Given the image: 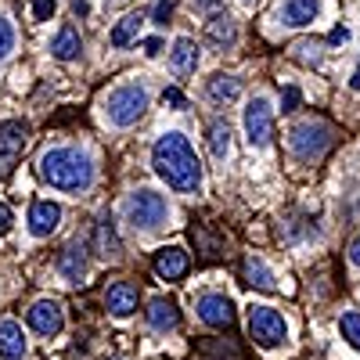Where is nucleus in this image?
I'll list each match as a JSON object with an SVG mask.
<instances>
[{
  "label": "nucleus",
  "instance_id": "e433bc0d",
  "mask_svg": "<svg viewBox=\"0 0 360 360\" xmlns=\"http://www.w3.org/2000/svg\"><path fill=\"white\" fill-rule=\"evenodd\" d=\"M72 11L76 15H86V0H72Z\"/></svg>",
  "mask_w": 360,
  "mask_h": 360
},
{
  "label": "nucleus",
  "instance_id": "7c9ffc66",
  "mask_svg": "<svg viewBox=\"0 0 360 360\" xmlns=\"http://www.w3.org/2000/svg\"><path fill=\"white\" fill-rule=\"evenodd\" d=\"M162 101H166L169 108H184V94H180L176 86H169V90H166V94H162Z\"/></svg>",
  "mask_w": 360,
  "mask_h": 360
},
{
  "label": "nucleus",
  "instance_id": "aec40b11",
  "mask_svg": "<svg viewBox=\"0 0 360 360\" xmlns=\"http://www.w3.org/2000/svg\"><path fill=\"white\" fill-rule=\"evenodd\" d=\"M79 33H76V29L72 25H65V29H58V37L51 40V54L58 58V62H72V58L79 54Z\"/></svg>",
  "mask_w": 360,
  "mask_h": 360
},
{
  "label": "nucleus",
  "instance_id": "423d86ee",
  "mask_svg": "<svg viewBox=\"0 0 360 360\" xmlns=\"http://www.w3.org/2000/svg\"><path fill=\"white\" fill-rule=\"evenodd\" d=\"M127 213H130V224H134V227L152 231V227H159V224L169 217V205H166L162 195H155V191L144 188V191H134V195H130Z\"/></svg>",
  "mask_w": 360,
  "mask_h": 360
},
{
  "label": "nucleus",
  "instance_id": "0eeeda50",
  "mask_svg": "<svg viewBox=\"0 0 360 360\" xmlns=\"http://www.w3.org/2000/svg\"><path fill=\"white\" fill-rule=\"evenodd\" d=\"M245 137L256 148H266L270 137H274V108H270L266 98H252L245 108Z\"/></svg>",
  "mask_w": 360,
  "mask_h": 360
},
{
  "label": "nucleus",
  "instance_id": "2eb2a0df",
  "mask_svg": "<svg viewBox=\"0 0 360 360\" xmlns=\"http://www.w3.org/2000/svg\"><path fill=\"white\" fill-rule=\"evenodd\" d=\"M105 307H108V314H115V317H130V314L137 310V288H134L130 281H115V285H108V292H105Z\"/></svg>",
  "mask_w": 360,
  "mask_h": 360
},
{
  "label": "nucleus",
  "instance_id": "f3484780",
  "mask_svg": "<svg viewBox=\"0 0 360 360\" xmlns=\"http://www.w3.org/2000/svg\"><path fill=\"white\" fill-rule=\"evenodd\" d=\"M94 252H98L101 259H115L119 252H123V245H119V234H115V227H112L108 217H101V220L94 224Z\"/></svg>",
  "mask_w": 360,
  "mask_h": 360
},
{
  "label": "nucleus",
  "instance_id": "c756f323",
  "mask_svg": "<svg viewBox=\"0 0 360 360\" xmlns=\"http://www.w3.org/2000/svg\"><path fill=\"white\" fill-rule=\"evenodd\" d=\"M299 105V90L295 86H285V94H281V112H292Z\"/></svg>",
  "mask_w": 360,
  "mask_h": 360
},
{
  "label": "nucleus",
  "instance_id": "f257e3e1",
  "mask_svg": "<svg viewBox=\"0 0 360 360\" xmlns=\"http://www.w3.org/2000/svg\"><path fill=\"white\" fill-rule=\"evenodd\" d=\"M152 166L155 173L166 180V184L173 191H198L202 188V166H198V155H195V148L184 134H162L152 148Z\"/></svg>",
  "mask_w": 360,
  "mask_h": 360
},
{
  "label": "nucleus",
  "instance_id": "6e6552de",
  "mask_svg": "<svg viewBox=\"0 0 360 360\" xmlns=\"http://www.w3.org/2000/svg\"><path fill=\"white\" fill-rule=\"evenodd\" d=\"M25 141H29V127L18 123V119L0 127V176H8L15 169V162L25 152Z\"/></svg>",
  "mask_w": 360,
  "mask_h": 360
},
{
  "label": "nucleus",
  "instance_id": "473e14b6",
  "mask_svg": "<svg viewBox=\"0 0 360 360\" xmlns=\"http://www.w3.org/2000/svg\"><path fill=\"white\" fill-rule=\"evenodd\" d=\"M349 263H353V266H360V234L353 238V245H349Z\"/></svg>",
  "mask_w": 360,
  "mask_h": 360
},
{
  "label": "nucleus",
  "instance_id": "20e7f679",
  "mask_svg": "<svg viewBox=\"0 0 360 360\" xmlns=\"http://www.w3.org/2000/svg\"><path fill=\"white\" fill-rule=\"evenodd\" d=\"M288 137H292V152H295L299 159L314 162V159L324 155V148L332 144V127H328L324 119H303V123L292 127Z\"/></svg>",
  "mask_w": 360,
  "mask_h": 360
},
{
  "label": "nucleus",
  "instance_id": "9d476101",
  "mask_svg": "<svg viewBox=\"0 0 360 360\" xmlns=\"http://www.w3.org/2000/svg\"><path fill=\"white\" fill-rule=\"evenodd\" d=\"M321 15V0H285L278 8V22L288 25V29H303V25H314Z\"/></svg>",
  "mask_w": 360,
  "mask_h": 360
},
{
  "label": "nucleus",
  "instance_id": "f03ea898",
  "mask_svg": "<svg viewBox=\"0 0 360 360\" xmlns=\"http://www.w3.org/2000/svg\"><path fill=\"white\" fill-rule=\"evenodd\" d=\"M40 176L58 191H86L94 180V166L79 148H51L40 155Z\"/></svg>",
  "mask_w": 360,
  "mask_h": 360
},
{
  "label": "nucleus",
  "instance_id": "a211bd4d",
  "mask_svg": "<svg viewBox=\"0 0 360 360\" xmlns=\"http://www.w3.org/2000/svg\"><path fill=\"white\" fill-rule=\"evenodd\" d=\"M25 353V335H22V324L15 321H0V356H22Z\"/></svg>",
  "mask_w": 360,
  "mask_h": 360
},
{
  "label": "nucleus",
  "instance_id": "412c9836",
  "mask_svg": "<svg viewBox=\"0 0 360 360\" xmlns=\"http://www.w3.org/2000/svg\"><path fill=\"white\" fill-rule=\"evenodd\" d=\"M141 25H144V15L137 11V15H123L115 22V29H112V47H127L130 40H137V33H141Z\"/></svg>",
  "mask_w": 360,
  "mask_h": 360
},
{
  "label": "nucleus",
  "instance_id": "b1692460",
  "mask_svg": "<svg viewBox=\"0 0 360 360\" xmlns=\"http://www.w3.org/2000/svg\"><path fill=\"white\" fill-rule=\"evenodd\" d=\"M209 152H213L217 162H224L231 155V127L227 123H213V127H209Z\"/></svg>",
  "mask_w": 360,
  "mask_h": 360
},
{
  "label": "nucleus",
  "instance_id": "6ab92c4d",
  "mask_svg": "<svg viewBox=\"0 0 360 360\" xmlns=\"http://www.w3.org/2000/svg\"><path fill=\"white\" fill-rule=\"evenodd\" d=\"M176 321H180V310H176L173 299H152V307H148V324L166 332V328H176Z\"/></svg>",
  "mask_w": 360,
  "mask_h": 360
},
{
  "label": "nucleus",
  "instance_id": "f8f14e48",
  "mask_svg": "<svg viewBox=\"0 0 360 360\" xmlns=\"http://www.w3.org/2000/svg\"><path fill=\"white\" fill-rule=\"evenodd\" d=\"M188 270H191V259H188V252L180 245H166V249L155 252V274L162 281H180Z\"/></svg>",
  "mask_w": 360,
  "mask_h": 360
},
{
  "label": "nucleus",
  "instance_id": "4be33fe9",
  "mask_svg": "<svg viewBox=\"0 0 360 360\" xmlns=\"http://www.w3.org/2000/svg\"><path fill=\"white\" fill-rule=\"evenodd\" d=\"M245 281L252 285V288H263V292H274V270H270L263 259H256V256H249L245 259Z\"/></svg>",
  "mask_w": 360,
  "mask_h": 360
},
{
  "label": "nucleus",
  "instance_id": "2f4dec72",
  "mask_svg": "<svg viewBox=\"0 0 360 360\" xmlns=\"http://www.w3.org/2000/svg\"><path fill=\"white\" fill-rule=\"evenodd\" d=\"M191 11H217L220 8V0H188Z\"/></svg>",
  "mask_w": 360,
  "mask_h": 360
},
{
  "label": "nucleus",
  "instance_id": "c85d7f7f",
  "mask_svg": "<svg viewBox=\"0 0 360 360\" xmlns=\"http://www.w3.org/2000/svg\"><path fill=\"white\" fill-rule=\"evenodd\" d=\"M169 15H173V4H169V0H159L155 11H152V18H155L159 25H166V22H169Z\"/></svg>",
  "mask_w": 360,
  "mask_h": 360
},
{
  "label": "nucleus",
  "instance_id": "7ed1b4c3",
  "mask_svg": "<svg viewBox=\"0 0 360 360\" xmlns=\"http://www.w3.org/2000/svg\"><path fill=\"white\" fill-rule=\"evenodd\" d=\"M148 108V86L144 83H123V86H115L108 101H105V112L112 119V127H134L137 119L144 115Z\"/></svg>",
  "mask_w": 360,
  "mask_h": 360
},
{
  "label": "nucleus",
  "instance_id": "72a5a7b5",
  "mask_svg": "<svg viewBox=\"0 0 360 360\" xmlns=\"http://www.w3.org/2000/svg\"><path fill=\"white\" fill-rule=\"evenodd\" d=\"M346 37H349V33L339 25V29H332V37H328V44H346Z\"/></svg>",
  "mask_w": 360,
  "mask_h": 360
},
{
  "label": "nucleus",
  "instance_id": "4468645a",
  "mask_svg": "<svg viewBox=\"0 0 360 360\" xmlns=\"http://www.w3.org/2000/svg\"><path fill=\"white\" fill-rule=\"evenodd\" d=\"M198 44L191 40V37H176L173 40V51H169V65H173V72L176 76H191L195 69H198Z\"/></svg>",
  "mask_w": 360,
  "mask_h": 360
},
{
  "label": "nucleus",
  "instance_id": "393cba45",
  "mask_svg": "<svg viewBox=\"0 0 360 360\" xmlns=\"http://www.w3.org/2000/svg\"><path fill=\"white\" fill-rule=\"evenodd\" d=\"M238 94H242V86H238V79L234 76H213L209 79V98L213 101H238Z\"/></svg>",
  "mask_w": 360,
  "mask_h": 360
},
{
  "label": "nucleus",
  "instance_id": "4c0bfd02",
  "mask_svg": "<svg viewBox=\"0 0 360 360\" xmlns=\"http://www.w3.org/2000/svg\"><path fill=\"white\" fill-rule=\"evenodd\" d=\"M349 86H353V90H360V65H356V72H353V79H349Z\"/></svg>",
  "mask_w": 360,
  "mask_h": 360
},
{
  "label": "nucleus",
  "instance_id": "5701e85b",
  "mask_svg": "<svg viewBox=\"0 0 360 360\" xmlns=\"http://www.w3.org/2000/svg\"><path fill=\"white\" fill-rule=\"evenodd\" d=\"M58 270H62L69 281H83V274H86V259H83V252H79L76 245L62 249V252H58Z\"/></svg>",
  "mask_w": 360,
  "mask_h": 360
},
{
  "label": "nucleus",
  "instance_id": "dca6fc26",
  "mask_svg": "<svg viewBox=\"0 0 360 360\" xmlns=\"http://www.w3.org/2000/svg\"><path fill=\"white\" fill-rule=\"evenodd\" d=\"M205 37H209V44H217V47H234L238 25H234V18L227 11H217L213 18L205 22Z\"/></svg>",
  "mask_w": 360,
  "mask_h": 360
},
{
  "label": "nucleus",
  "instance_id": "9b49d317",
  "mask_svg": "<svg viewBox=\"0 0 360 360\" xmlns=\"http://www.w3.org/2000/svg\"><path fill=\"white\" fill-rule=\"evenodd\" d=\"M62 224V205L58 202H33L29 205V234L33 238H47Z\"/></svg>",
  "mask_w": 360,
  "mask_h": 360
},
{
  "label": "nucleus",
  "instance_id": "f704fd0d",
  "mask_svg": "<svg viewBox=\"0 0 360 360\" xmlns=\"http://www.w3.org/2000/svg\"><path fill=\"white\" fill-rule=\"evenodd\" d=\"M11 227V213H8V205L0 202V231H8Z\"/></svg>",
  "mask_w": 360,
  "mask_h": 360
},
{
  "label": "nucleus",
  "instance_id": "ddd939ff",
  "mask_svg": "<svg viewBox=\"0 0 360 360\" xmlns=\"http://www.w3.org/2000/svg\"><path fill=\"white\" fill-rule=\"evenodd\" d=\"M29 324H33V332L40 335H58L62 332V307L54 303V299H40V303H33V310H29Z\"/></svg>",
  "mask_w": 360,
  "mask_h": 360
},
{
  "label": "nucleus",
  "instance_id": "c9c22d12",
  "mask_svg": "<svg viewBox=\"0 0 360 360\" xmlns=\"http://www.w3.org/2000/svg\"><path fill=\"white\" fill-rule=\"evenodd\" d=\"M159 51H162V40H148L144 44V54H159Z\"/></svg>",
  "mask_w": 360,
  "mask_h": 360
},
{
  "label": "nucleus",
  "instance_id": "cd10ccee",
  "mask_svg": "<svg viewBox=\"0 0 360 360\" xmlns=\"http://www.w3.org/2000/svg\"><path fill=\"white\" fill-rule=\"evenodd\" d=\"M29 11H33V22H47L58 11V0H29Z\"/></svg>",
  "mask_w": 360,
  "mask_h": 360
},
{
  "label": "nucleus",
  "instance_id": "39448f33",
  "mask_svg": "<svg viewBox=\"0 0 360 360\" xmlns=\"http://www.w3.org/2000/svg\"><path fill=\"white\" fill-rule=\"evenodd\" d=\"M249 335L259 342V346H281L288 339V324L281 317V310L274 307H252L249 310Z\"/></svg>",
  "mask_w": 360,
  "mask_h": 360
},
{
  "label": "nucleus",
  "instance_id": "1a4fd4ad",
  "mask_svg": "<svg viewBox=\"0 0 360 360\" xmlns=\"http://www.w3.org/2000/svg\"><path fill=\"white\" fill-rule=\"evenodd\" d=\"M195 310H198V317H202L209 328H231V324H234V303H231L227 295H220V292L202 295Z\"/></svg>",
  "mask_w": 360,
  "mask_h": 360
},
{
  "label": "nucleus",
  "instance_id": "bb28decb",
  "mask_svg": "<svg viewBox=\"0 0 360 360\" xmlns=\"http://www.w3.org/2000/svg\"><path fill=\"white\" fill-rule=\"evenodd\" d=\"M15 51V29H11V22L8 18H0V62Z\"/></svg>",
  "mask_w": 360,
  "mask_h": 360
},
{
  "label": "nucleus",
  "instance_id": "a878e982",
  "mask_svg": "<svg viewBox=\"0 0 360 360\" xmlns=\"http://www.w3.org/2000/svg\"><path fill=\"white\" fill-rule=\"evenodd\" d=\"M339 328H342V339H346L353 349H360V314H342Z\"/></svg>",
  "mask_w": 360,
  "mask_h": 360
}]
</instances>
